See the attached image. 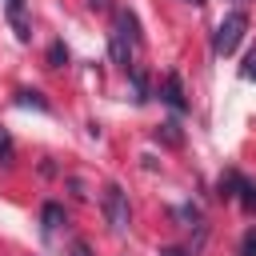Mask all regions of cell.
I'll return each mask as SVG.
<instances>
[{"label":"cell","instance_id":"1","mask_svg":"<svg viewBox=\"0 0 256 256\" xmlns=\"http://www.w3.org/2000/svg\"><path fill=\"white\" fill-rule=\"evenodd\" d=\"M140 44V24H136V12L132 8H120L116 12V24H112V36H108V52H112V64H120L124 72L132 68V52Z\"/></svg>","mask_w":256,"mask_h":256},{"label":"cell","instance_id":"2","mask_svg":"<svg viewBox=\"0 0 256 256\" xmlns=\"http://www.w3.org/2000/svg\"><path fill=\"white\" fill-rule=\"evenodd\" d=\"M244 32H248V12H228L220 24H216V32H212V52L216 56H232L236 48H240V40H244Z\"/></svg>","mask_w":256,"mask_h":256},{"label":"cell","instance_id":"3","mask_svg":"<svg viewBox=\"0 0 256 256\" xmlns=\"http://www.w3.org/2000/svg\"><path fill=\"white\" fill-rule=\"evenodd\" d=\"M100 208H104V220H108L112 232H128L132 208H128V192H124L120 184H108V188L100 192Z\"/></svg>","mask_w":256,"mask_h":256},{"label":"cell","instance_id":"4","mask_svg":"<svg viewBox=\"0 0 256 256\" xmlns=\"http://www.w3.org/2000/svg\"><path fill=\"white\" fill-rule=\"evenodd\" d=\"M240 200V208L244 212H256V184L252 180H244L240 172H224L220 176V200Z\"/></svg>","mask_w":256,"mask_h":256},{"label":"cell","instance_id":"5","mask_svg":"<svg viewBox=\"0 0 256 256\" xmlns=\"http://www.w3.org/2000/svg\"><path fill=\"white\" fill-rule=\"evenodd\" d=\"M160 100L172 108V112H184L188 100H184V84H180V72H168L164 84H160Z\"/></svg>","mask_w":256,"mask_h":256},{"label":"cell","instance_id":"6","mask_svg":"<svg viewBox=\"0 0 256 256\" xmlns=\"http://www.w3.org/2000/svg\"><path fill=\"white\" fill-rule=\"evenodd\" d=\"M4 8H8V24H12L16 40H20V44H28V36H32V24H28V16H24V0H8Z\"/></svg>","mask_w":256,"mask_h":256},{"label":"cell","instance_id":"7","mask_svg":"<svg viewBox=\"0 0 256 256\" xmlns=\"http://www.w3.org/2000/svg\"><path fill=\"white\" fill-rule=\"evenodd\" d=\"M68 216H64V204H56V200H48L44 208H40V228H44V236H52L60 224H64Z\"/></svg>","mask_w":256,"mask_h":256},{"label":"cell","instance_id":"8","mask_svg":"<svg viewBox=\"0 0 256 256\" xmlns=\"http://www.w3.org/2000/svg\"><path fill=\"white\" fill-rule=\"evenodd\" d=\"M128 76H132V92H136V104H144V100L152 96V92H148V72H144L140 64H132V68H128Z\"/></svg>","mask_w":256,"mask_h":256},{"label":"cell","instance_id":"9","mask_svg":"<svg viewBox=\"0 0 256 256\" xmlns=\"http://www.w3.org/2000/svg\"><path fill=\"white\" fill-rule=\"evenodd\" d=\"M16 104H24V108H40V112L52 108V104H48L40 92H32V88H20V92H16Z\"/></svg>","mask_w":256,"mask_h":256},{"label":"cell","instance_id":"10","mask_svg":"<svg viewBox=\"0 0 256 256\" xmlns=\"http://www.w3.org/2000/svg\"><path fill=\"white\" fill-rule=\"evenodd\" d=\"M68 64V48H64V40H52L48 44V68H64Z\"/></svg>","mask_w":256,"mask_h":256},{"label":"cell","instance_id":"11","mask_svg":"<svg viewBox=\"0 0 256 256\" xmlns=\"http://www.w3.org/2000/svg\"><path fill=\"white\" fill-rule=\"evenodd\" d=\"M156 136H160L164 144H184V132H180V124H176V120L160 124V128H156Z\"/></svg>","mask_w":256,"mask_h":256},{"label":"cell","instance_id":"12","mask_svg":"<svg viewBox=\"0 0 256 256\" xmlns=\"http://www.w3.org/2000/svg\"><path fill=\"white\" fill-rule=\"evenodd\" d=\"M12 152H16V144H12V136H8V128L0 124V164H12Z\"/></svg>","mask_w":256,"mask_h":256},{"label":"cell","instance_id":"13","mask_svg":"<svg viewBox=\"0 0 256 256\" xmlns=\"http://www.w3.org/2000/svg\"><path fill=\"white\" fill-rule=\"evenodd\" d=\"M240 76H244V80H256V48L244 56V64H240Z\"/></svg>","mask_w":256,"mask_h":256},{"label":"cell","instance_id":"14","mask_svg":"<svg viewBox=\"0 0 256 256\" xmlns=\"http://www.w3.org/2000/svg\"><path fill=\"white\" fill-rule=\"evenodd\" d=\"M240 256H256V228L244 232V240H240Z\"/></svg>","mask_w":256,"mask_h":256},{"label":"cell","instance_id":"15","mask_svg":"<svg viewBox=\"0 0 256 256\" xmlns=\"http://www.w3.org/2000/svg\"><path fill=\"white\" fill-rule=\"evenodd\" d=\"M68 256H92V248H88L84 240H72V244H68Z\"/></svg>","mask_w":256,"mask_h":256},{"label":"cell","instance_id":"16","mask_svg":"<svg viewBox=\"0 0 256 256\" xmlns=\"http://www.w3.org/2000/svg\"><path fill=\"white\" fill-rule=\"evenodd\" d=\"M88 4H92L96 12H108V8H112V0H88Z\"/></svg>","mask_w":256,"mask_h":256},{"label":"cell","instance_id":"17","mask_svg":"<svg viewBox=\"0 0 256 256\" xmlns=\"http://www.w3.org/2000/svg\"><path fill=\"white\" fill-rule=\"evenodd\" d=\"M160 256H188V252H184V248H164Z\"/></svg>","mask_w":256,"mask_h":256},{"label":"cell","instance_id":"18","mask_svg":"<svg viewBox=\"0 0 256 256\" xmlns=\"http://www.w3.org/2000/svg\"><path fill=\"white\" fill-rule=\"evenodd\" d=\"M184 4H204V0H184Z\"/></svg>","mask_w":256,"mask_h":256}]
</instances>
